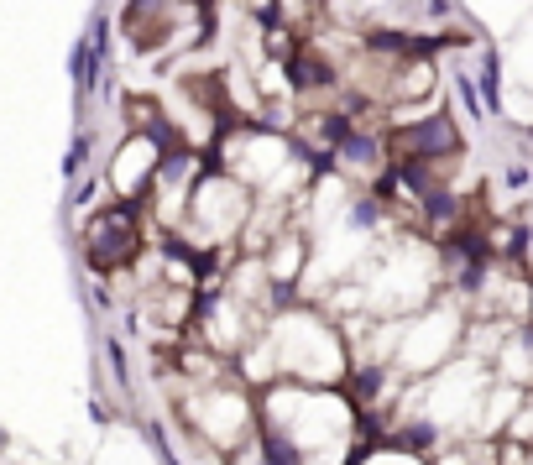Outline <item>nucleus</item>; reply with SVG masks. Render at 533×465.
<instances>
[{
  "label": "nucleus",
  "instance_id": "423d86ee",
  "mask_svg": "<svg viewBox=\"0 0 533 465\" xmlns=\"http://www.w3.org/2000/svg\"><path fill=\"white\" fill-rule=\"evenodd\" d=\"M178 142H162V136L152 131H126L121 136V147H115V157L105 162V189L121 199V204H142L147 189H152V178L162 168V157H168Z\"/></svg>",
  "mask_w": 533,
  "mask_h": 465
},
{
  "label": "nucleus",
  "instance_id": "6e6552de",
  "mask_svg": "<svg viewBox=\"0 0 533 465\" xmlns=\"http://www.w3.org/2000/svg\"><path fill=\"white\" fill-rule=\"evenodd\" d=\"M429 465H502V439H486V434H471V439H445Z\"/></svg>",
  "mask_w": 533,
  "mask_h": 465
},
{
  "label": "nucleus",
  "instance_id": "9b49d317",
  "mask_svg": "<svg viewBox=\"0 0 533 465\" xmlns=\"http://www.w3.org/2000/svg\"><path fill=\"white\" fill-rule=\"evenodd\" d=\"M533 173H528V162H513V168H507V183H513V189H523Z\"/></svg>",
  "mask_w": 533,
  "mask_h": 465
},
{
  "label": "nucleus",
  "instance_id": "7ed1b4c3",
  "mask_svg": "<svg viewBox=\"0 0 533 465\" xmlns=\"http://www.w3.org/2000/svg\"><path fill=\"white\" fill-rule=\"evenodd\" d=\"M178 418H183V434L189 445L210 450L215 460H230L251 450L262 439V413H257V387H251L236 366L215 382H199L189 387L183 398L173 403Z\"/></svg>",
  "mask_w": 533,
  "mask_h": 465
},
{
  "label": "nucleus",
  "instance_id": "39448f33",
  "mask_svg": "<svg viewBox=\"0 0 533 465\" xmlns=\"http://www.w3.org/2000/svg\"><path fill=\"white\" fill-rule=\"evenodd\" d=\"M84 262L100 277H121L126 267H136V257L147 251V225H142V204H105L84 220Z\"/></svg>",
  "mask_w": 533,
  "mask_h": 465
},
{
  "label": "nucleus",
  "instance_id": "1a4fd4ad",
  "mask_svg": "<svg viewBox=\"0 0 533 465\" xmlns=\"http://www.w3.org/2000/svg\"><path fill=\"white\" fill-rule=\"evenodd\" d=\"M476 95H481L486 115H502V53L497 48H481V58H476Z\"/></svg>",
  "mask_w": 533,
  "mask_h": 465
},
{
  "label": "nucleus",
  "instance_id": "f03ea898",
  "mask_svg": "<svg viewBox=\"0 0 533 465\" xmlns=\"http://www.w3.org/2000/svg\"><path fill=\"white\" fill-rule=\"evenodd\" d=\"M236 371L251 387L267 382H314V387H345L351 377V340H345L340 319L324 304H293L272 309L262 335L236 356Z\"/></svg>",
  "mask_w": 533,
  "mask_h": 465
},
{
  "label": "nucleus",
  "instance_id": "f8f14e48",
  "mask_svg": "<svg viewBox=\"0 0 533 465\" xmlns=\"http://www.w3.org/2000/svg\"><path fill=\"white\" fill-rule=\"evenodd\" d=\"M429 16H439V21L455 16V0H429Z\"/></svg>",
  "mask_w": 533,
  "mask_h": 465
},
{
  "label": "nucleus",
  "instance_id": "f257e3e1",
  "mask_svg": "<svg viewBox=\"0 0 533 465\" xmlns=\"http://www.w3.org/2000/svg\"><path fill=\"white\" fill-rule=\"evenodd\" d=\"M262 413V455L272 465H351L366 445L361 408L345 387L314 382H267L257 387Z\"/></svg>",
  "mask_w": 533,
  "mask_h": 465
},
{
  "label": "nucleus",
  "instance_id": "0eeeda50",
  "mask_svg": "<svg viewBox=\"0 0 533 465\" xmlns=\"http://www.w3.org/2000/svg\"><path fill=\"white\" fill-rule=\"evenodd\" d=\"M387 147L398 162H439V157L460 152V126H455L450 110L434 105L424 115H413V121L387 126Z\"/></svg>",
  "mask_w": 533,
  "mask_h": 465
},
{
  "label": "nucleus",
  "instance_id": "20e7f679",
  "mask_svg": "<svg viewBox=\"0 0 533 465\" xmlns=\"http://www.w3.org/2000/svg\"><path fill=\"white\" fill-rule=\"evenodd\" d=\"M251 209H257V194H251L236 173H225L220 162H210V168L194 178L189 209H183V225L173 236H183L194 251H225L246 236Z\"/></svg>",
  "mask_w": 533,
  "mask_h": 465
},
{
  "label": "nucleus",
  "instance_id": "9d476101",
  "mask_svg": "<svg viewBox=\"0 0 533 465\" xmlns=\"http://www.w3.org/2000/svg\"><path fill=\"white\" fill-rule=\"evenodd\" d=\"M89 152H95V142H89V131H79L74 147H68V157H63V178H79L89 168Z\"/></svg>",
  "mask_w": 533,
  "mask_h": 465
}]
</instances>
